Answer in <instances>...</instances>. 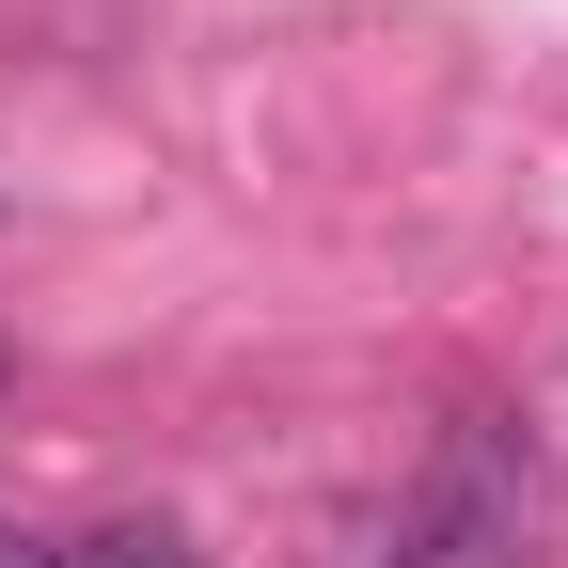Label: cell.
<instances>
[{"label":"cell","instance_id":"obj_1","mask_svg":"<svg viewBox=\"0 0 568 568\" xmlns=\"http://www.w3.org/2000/svg\"><path fill=\"white\" fill-rule=\"evenodd\" d=\"M537 537V458L521 426H443L410 474V506L379 521V568H521Z\"/></svg>","mask_w":568,"mask_h":568},{"label":"cell","instance_id":"obj_2","mask_svg":"<svg viewBox=\"0 0 568 568\" xmlns=\"http://www.w3.org/2000/svg\"><path fill=\"white\" fill-rule=\"evenodd\" d=\"M0 568H80L63 537H32V521H0Z\"/></svg>","mask_w":568,"mask_h":568},{"label":"cell","instance_id":"obj_3","mask_svg":"<svg viewBox=\"0 0 568 568\" xmlns=\"http://www.w3.org/2000/svg\"><path fill=\"white\" fill-rule=\"evenodd\" d=\"M111 568H190V552L174 537H111Z\"/></svg>","mask_w":568,"mask_h":568}]
</instances>
